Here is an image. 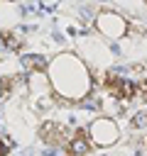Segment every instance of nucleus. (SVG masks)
<instances>
[{
  "label": "nucleus",
  "mask_w": 147,
  "mask_h": 156,
  "mask_svg": "<svg viewBox=\"0 0 147 156\" xmlns=\"http://www.w3.org/2000/svg\"><path fill=\"white\" fill-rule=\"evenodd\" d=\"M132 122H135V127H147V112H140Z\"/></svg>",
  "instance_id": "7"
},
{
  "label": "nucleus",
  "mask_w": 147,
  "mask_h": 156,
  "mask_svg": "<svg viewBox=\"0 0 147 156\" xmlns=\"http://www.w3.org/2000/svg\"><path fill=\"white\" fill-rule=\"evenodd\" d=\"M2 41H5V46H10L12 51H20V49H22V41H20L15 34H2Z\"/></svg>",
  "instance_id": "6"
},
{
  "label": "nucleus",
  "mask_w": 147,
  "mask_h": 156,
  "mask_svg": "<svg viewBox=\"0 0 147 156\" xmlns=\"http://www.w3.org/2000/svg\"><path fill=\"white\" fill-rule=\"evenodd\" d=\"M24 66H27V71H37V73L47 71V61H44L42 56H29V58H24Z\"/></svg>",
  "instance_id": "5"
},
{
  "label": "nucleus",
  "mask_w": 147,
  "mask_h": 156,
  "mask_svg": "<svg viewBox=\"0 0 147 156\" xmlns=\"http://www.w3.org/2000/svg\"><path fill=\"white\" fill-rule=\"evenodd\" d=\"M66 151H69V154H74V156H86V154L91 151V141L86 139V132H76V134L69 139Z\"/></svg>",
  "instance_id": "4"
},
{
  "label": "nucleus",
  "mask_w": 147,
  "mask_h": 156,
  "mask_svg": "<svg viewBox=\"0 0 147 156\" xmlns=\"http://www.w3.org/2000/svg\"><path fill=\"white\" fill-rule=\"evenodd\" d=\"M96 24H98L100 34L113 37V39H118V37H123L127 32V22L123 17H118V15H113V12H100L98 20H96Z\"/></svg>",
  "instance_id": "2"
},
{
  "label": "nucleus",
  "mask_w": 147,
  "mask_h": 156,
  "mask_svg": "<svg viewBox=\"0 0 147 156\" xmlns=\"http://www.w3.org/2000/svg\"><path fill=\"white\" fill-rule=\"evenodd\" d=\"M88 134L93 136L96 144H100V146H110V144H115V139H118V127H115L113 119H105V117H103V119H96V122L91 124Z\"/></svg>",
  "instance_id": "1"
},
{
  "label": "nucleus",
  "mask_w": 147,
  "mask_h": 156,
  "mask_svg": "<svg viewBox=\"0 0 147 156\" xmlns=\"http://www.w3.org/2000/svg\"><path fill=\"white\" fill-rule=\"evenodd\" d=\"M140 90H142V98L147 100V83H140Z\"/></svg>",
  "instance_id": "8"
},
{
  "label": "nucleus",
  "mask_w": 147,
  "mask_h": 156,
  "mask_svg": "<svg viewBox=\"0 0 147 156\" xmlns=\"http://www.w3.org/2000/svg\"><path fill=\"white\" fill-rule=\"evenodd\" d=\"M39 136H42V141H47L49 146H59V144H64V136H66V127L64 124H59V122H44L42 127H39Z\"/></svg>",
  "instance_id": "3"
}]
</instances>
